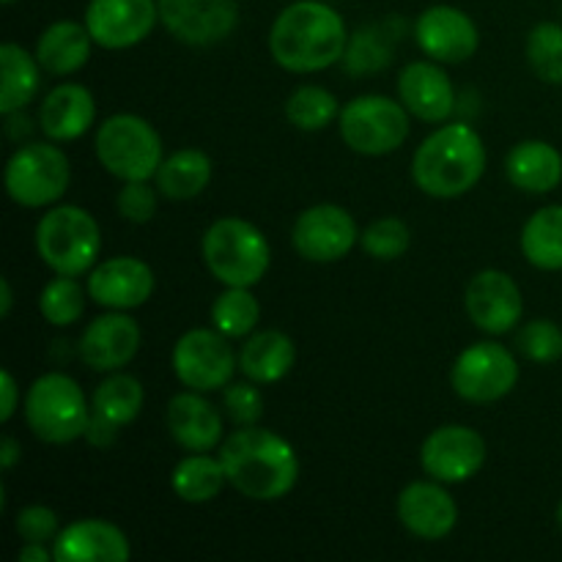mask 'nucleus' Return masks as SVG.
Instances as JSON below:
<instances>
[{
	"label": "nucleus",
	"mask_w": 562,
	"mask_h": 562,
	"mask_svg": "<svg viewBox=\"0 0 562 562\" xmlns=\"http://www.w3.org/2000/svg\"><path fill=\"white\" fill-rule=\"evenodd\" d=\"M119 434H121V426H115V423H110L108 417L91 412V420H88L86 437L82 439H86L88 445H93V448H110V445H115Z\"/></svg>",
	"instance_id": "nucleus-44"
},
{
	"label": "nucleus",
	"mask_w": 562,
	"mask_h": 562,
	"mask_svg": "<svg viewBox=\"0 0 562 562\" xmlns=\"http://www.w3.org/2000/svg\"><path fill=\"white\" fill-rule=\"evenodd\" d=\"M55 562H126L132 543L119 525L104 519H77L53 541Z\"/></svg>",
	"instance_id": "nucleus-23"
},
{
	"label": "nucleus",
	"mask_w": 562,
	"mask_h": 562,
	"mask_svg": "<svg viewBox=\"0 0 562 562\" xmlns=\"http://www.w3.org/2000/svg\"><path fill=\"white\" fill-rule=\"evenodd\" d=\"M97 121V102L82 82H60L49 88L38 104V130L47 140H80Z\"/></svg>",
	"instance_id": "nucleus-24"
},
{
	"label": "nucleus",
	"mask_w": 562,
	"mask_h": 562,
	"mask_svg": "<svg viewBox=\"0 0 562 562\" xmlns=\"http://www.w3.org/2000/svg\"><path fill=\"white\" fill-rule=\"evenodd\" d=\"M11 311H14V289H11V280H0V316L9 318Z\"/></svg>",
	"instance_id": "nucleus-47"
},
{
	"label": "nucleus",
	"mask_w": 562,
	"mask_h": 562,
	"mask_svg": "<svg viewBox=\"0 0 562 562\" xmlns=\"http://www.w3.org/2000/svg\"><path fill=\"white\" fill-rule=\"evenodd\" d=\"M261 384L250 382H231L228 387L223 390V412L231 417L236 428L245 426H258L263 417V393Z\"/></svg>",
	"instance_id": "nucleus-40"
},
{
	"label": "nucleus",
	"mask_w": 562,
	"mask_h": 562,
	"mask_svg": "<svg viewBox=\"0 0 562 562\" xmlns=\"http://www.w3.org/2000/svg\"><path fill=\"white\" fill-rule=\"evenodd\" d=\"M159 22L187 47H214L239 25V0H157Z\"/></svg>",
	"instance_id": "nucleus-13"
},
{
	"label": "nucleus",
	"mask_w": 562,
	"mask_h": 562,
	"mask_svg": "<svg viewBox=\"0 0 562 562\" xmlns=\"http://www.w3.org/2000/svg\"><path fill=\"white\" fill-rule=\"evenodd\" d=\"M486 143L467 121H445L412 157V181L428 198L450 201L481 184L486 173Z\"/></svg>",
	"instance_id": "nucleus-3"
},
{
	"label": "nucleus",
	"mask_w": 562,
	"mask_h": 562,
	"mask_svg": "<svg viewBox=\"0 0 562 562\" xmlns=\"http://www.w3.org/2000/svg\"><path fill=\"white\" fill-rule=\"evenodd\" d=\"M261 322V302L252 294V289L239 285H225L223 294L212 302V327L228 335L231 340H245L256 333Z\"/></svg>",
	"instance_id": "nucleus-33"
},
{
	"label": "nucleus",
	"mask_w": 562,
	"mask_h": 562,
	"mask_svg": "<svg viewBox=\"0 0 562 562\" xmlns=\"http://www.w3.org/2000/svg\"><path fill=\"white\" fill-rule=\"evenodd\" d=\"M16 3V0H3V5H14Z\"/></svg>",
	"instance_id": "nucleus-49"
},
{
	"label": "nucleus",
	"mask_w": 562,
	"mask_h": 562,
	"mask_svg": "<svg viewBox=\"0 0 562 562\" xmlns=\"http://www.w3.org/2000/svg\"><path fill=\"white\" fill-rule=\"evenodd\" d=\"M143 404H146V390L140 379L121 371L108 373V379H102L91 395V409L121 428L137 420Z\"/></svg>",
	"instance_id": "nucleus-32"
},
{
	"label": "nucleus",
	"mask_w": 562,
	"mask_h": 562,
	"mask_svg": "<svg viewBox=\"0 0 562 562\" xmlns=\"http://www.w3.org/2000/svg\"><path fill=\"white\" fill-rule=\"evenodd\" d=\"M412 113L401 99L362 93L346 102L338 115L340 140L362 157H387L398 151L412 130Z\"/></svg>",
	"instance_id": "nucleus-8"
},
{
	"label": "nucleus",
	"mask_w": 562,
	"mask_h": 562,
	"mask_svg": "<svg viewBox=\"0 0 562 562\" xmlns=\"http://www.w3.org/2000/svg\"><path fill=\"white\" fill-rule=\"evenodd\" d=\"M88 296L104 311H137L157 289L151 263L137 256H113L88 272Z\"/></svg>",
	"instance_id": "nucleus-18"
},
{
	"label": "nucleus",
	"mask_w": 562,
	"mask_h": 562,
	"mask_svg": "<svg viewBox=\"0 0 562 562\" xmlns=\"http://www.w3.org/2000/svg\"><path fill=\"white\" fill-rule=\"evenodd\" d=\"M228 475L220 456L190 453L170 472V488L187 505H206L223 494Z\"/></svg>",
	"instance_id": "nucleus-30"
},
{
	"label": "nucleus",
	"mask_w": 562,
	"mask_h": 562,
	"mask_svg": "<svg viewBox=\"0 0 562 562\" xmlns=\"http://www.w3.org/2000/svg\"><path fill=\"white\" fill-rule=\"evenodd\" d=\"M93 44L97 42L88 33L86 22L58 20L38 33L33 53L47 75L69 77L91 60Z\"/></svg>",
	"instance_id": "nucleus-25"
},
{
	"label": "nucleus",
	"mask_w": 562,
	"mask_h": 562,
	"mask_svg": "<svg viewBox=\"0 0 562 562\" xmlns=\"http://www.w3.org/2000/svg\"><path fill=\"white\" fill-rule=\"evenodd\" d=\"M390 58H393L390 33H384V27L379 25H368L351 33L340 64L349 75H373V71H382L390 64Z\"/></svg>",
	"instance_id": "nucleus-37"
},
{
	"label": "nucleus",
	"mask_w": 562,
	"mask_h": 562,
	"mask_svg": "<svg viewBox=\"0 0 562 562\" xmlns=\"http://www.w3.org/2000/svg\"><path fill=\"white\" fill-rule=\"evenodd\" d=\"M486 439L481 431L461 423L434 428L420 448V467L439 483H467L486 464Z\"/></svg>",
	"instance_id": "nucleus-14"
},
{
	"label": "nucleus",
	"mask_w": 562,
	"mask_h": 562,
	"mask_svg": "<svg viewBox=\"0 0 562 562\" xmlns=\"http://www.w3.org/2000/svg\"><path fill=\"white\" fill-rule=\"evenodd\" d=\"M521 256L541 272H562V203L532 214L519 236Z\"/></svg>",
	"instance_id": "nucleus-31"
},
{
	"label": "nucleus",
	"mask_w": 562,
	"mask_h": 562,
	"mask_svg": "<svg viewBox=\"0 0 562 562\" xmlns=\"http://www.w3.org/2000/svg\"><path fill=\"white\" fill-rule=\"evenodd\" d=\"M20 562H49L55 560L53 549H47L44 543H22V549L16 552Z\"/></svg>",
	"instance_id": "nucleus-46"
},
{
	"label": "nucleus",
	"mask_w": 562,
	"mask_h": 562,
	"mask_svg": "<svg viewBox=\"0 0 562 562\" xmlns=\"http://www.w3.org/2000/svg\"><path fill=\"white\" fill-rule=\"evenodd\" d=\"M464 307L470 322L492 338L514 333L525 318V296L519 283L503 269H481L467 283Z\"/></svg>",
	"instance_id": "nucleus-15"
},
{
	"label": "nucleus",
	"mask_w": 562,
	"mask_h": 562,
	"mask_svg": "<svg viewBox=\"0 0 562 562\" xmlns=\"http://www.w3.org/2000/svg\"><path fill=\"white\" fill-rule=\"evenodd\" d=\"M88 300H91L88 285H82L71 274H55L53 280L44 283L42 294H38V313L53 327H71L86 316Z\"/></svg>",
	"instance_id": "nucleus-34"
},
{
	"label": "nucleus",
	"mask_w": 562,
	"mask_h": 562,
	"mask_svg": "<svg viewBox=\"0 0 562 562\" xmlns=\"http://www.w3.org/2000/svg\"><path fill=\"white\" fill-rule=\"evenodd\" d=\"M554 519H558V527H560V532H562V499H560L558 510H554Z\"/></svg>",
	"instance_id": "nucleus-48"
},
{
	"label": "nucleus",
	"mask_w": 562,
	"mask_h": 562,
	"mask_svg": "<svg viewBox=\"0 0 562 562\" xmlns=\"http://www.w3.org/2000/svg\"><path fill=\"white\" fill-rule=\"evenodd\" d=\"M415 44L437 64H467L481 49V31L464 9L437 3L415 20Z\"/></svg>",
	"instance_id": "nucleus-16"
},
{
	"label": "nucleus",
	"mask_w": 562,
	"mask_h": 562,
	"mask_svg": "<svg viewBox=\"0 0 562 562\" xmlns=\"http://www.w3.org/2000/svg\"><path fill=\"white\" fill-rule=\"evenodd\" d=\"M398 99L415 119L445 124L456 113V86L437 60H412L398 75Z\"/></svg>",
	"instance_id": "nucleus-21"
},
{
	"label": "nucleus",
	"mask_w": 562,
	"mask_h": 562,
	"mask_svg": "<svg viewBox=\"0 0 562 562\" xmlns=\"http://www.w3.org/2000/svg\"><path fill=\"white\" fill-rule=\"evenodd\" d=\"M20 459H22V445L16 442L14 437H3V442H0V467H3L5 472H11L16 464H20Z\"/></svg>",
	"instance_id": "nucleus-45"
},
{
	"label": "nucleus",
	"mask_w": 562,
	"mask_h": 562,
	"mask_svg": "<svg viewBox=\"0 0 562 562\" xmlns=\"http://www.w3.org/2000/svg\"><path fill=\"white\" fill-rule=\"evenodd\" d=\"M22 412L33 437L47 445H71L86 437L93 409H88L86 393L69 373L49 371L33 379Z\"/></svg>",
	"instance_id": "nucleus-6"
},
{
	"label": "nucleus",
	"mask_w": 562,
	"mask_h": 562,
	"mask_svg": "<svg viewBox=\"0 0 562 562\" xmlns=\"http://www.w3.org/2000/svg\"><path fill=\"white\" fill-rule=\"evenodd\" d=\"M60 527L58 514L47 505H25L14 516V532L25 543H53L58 538Z\"/></svg>",
	"instance_id": "nucleus-42"
},
{
	"label": "nucleus",
	"mask_w": 562,
	"mask_h": 562,
	"mask_svg": "<svg viewBox=\"0 0 562 562\" xmlns=\"http://www.w3.org/2000/svg\"><path fill=\"white\" fill-rule=\"evenodd\" d=\"M203 263L223 285L252 289L261 283L272 263V247L263 231L241 217H220L201 239Z\"/></svg>",
	"instance_id": "nucleus-5"
},
{
	"label": "nucleus",
	"mask_w": 562,
	"mask_h": 562,
	"mask_svg": "<svg viewBox=\"0 0 562 562\" xmlns=\"http://www.w3.org/2000/svg\"><path fill=\"white\" fill-rule=\"evenodd\" d=\"M228 486L252 503H278L300 481L294 445L278 431L261 426L236 428L220 445Z\"/></svg>",
	"instance_id": "nucleus-2"
},
{
	"label": "nucleus",
	"mask_w": 562,
	"mask_h": 562,
	"mask_svg": "<svg viewBox=\"0 0 562 562\" xmlns=\"http://www.w3.org/2000/svg\"><path fill=\"white\" fill-rule=\"evenodd\" d=\"M71 162L55 140L22 143L3 170L5 195L22 209H49L66 195Z\"/></svg>",
	"instance_id": "nucleus-9"
},
{
	"label": "nucleus",
	"mask_w": 562,
	"mask_h": 562,
	"mask_svg": "<svg viewBox=\"0 0 562 562\" xmlns=\"http://www.w3.org/2000/svg\"><path fill=\"white\" fill-rule=\"evenodd\" d=\"M296 346L280 329H258L247 335L239 349L241 376L256 384H278L294 371Z\"/></svg>",
	"instance_id": "nucleus-26"
},
{
	"label": "nucleus",
	"mask_w": 562,
	"mask_h": 562,
	"mask_svg": "<svg viewBox=\"0 0 562 562\" xmlns=\"http://www.w3.org/2000/svg\"><path fill=\"white\" fill-rule=\"evenodd\" d=\"M170 368L187 390L217 393L234 382L239 371V351H234L231 338L220 329L195 327L176 340Z\"/></svg>",
	"instance_id": "nucleus-10"
},
{
	"label": "nucleus",
	"mask_w": 562,
	"mask_h": 562,
	"mask_svg": "<svg viewBox=\"0 0 562 562\" xmlns=\"http://www.w3.org/2000/svg\"><path fill=\"white\" fill-rule=\"evenodd\" d=\"M20 401H22L20 384H16L14 373H11L9 368H3V371H0V423H9L11 417L16 415Z\"/></svg>",
	"instance_id": "nucleus-43"
},
{
	"label": "nucleus",
	"mask_w": 562,
	"mask_h": 562,
	"mask_svg": "<svg viewBox=\"0 0 562 562\" xmlns=\"http://www.w3.org/2000/svg\"><path fill=\"white\" fill-rule=\"evenodd\" d=\"M527 64L532 75L547 86H562V25L560 22H538L525 42Z\"/></svg>",
	"instance_id": "nucleus-36"
},
{
	"label": "nucleus",
	"mask_w": 562,
	"mask_h": 562,
	"mask_svg": "<svg viewBox=\"0 0 562 562\" xmlns=\"http://www.w3.org/2000/svg\"><path fill=\"white\" fill-rule=\"evenodd\" d=\"M36 256L55 274L80 278L99 263L102 228L88 209L75 203H55L38 217L33 231Z\"/></svg>",
	"instance_id": "nucleus-4"
},
{
	"label": "nucleus",
	"mask_w": 562,
	"mask_h": 562,
	"mask_svg": "<svg viewBox=\"0 0 562 562\" xmlns=\"http://www.w3.org/2000/svg\"><path fill=\"white\" fill-rule=\"evenodd\" d=\"M505 176L516 190L547 195L562 181V154L549 140H519L505 157Z\"/></svg>",
	"instance_id": "nucleus-27"
},
{
	"label": "nucleus",
	"mask_w": 562,
	"mask_h": 562,
	"mask_svg": "<svg viewBox=\"0 0 562 562\" xmlns=\"http://www.w3.org/2000/svg\"><path fill=\"white\" fill-rule=\"evenodd\" d=\"M395 514L404 530L420 541H442L459 525V503L439 481H415L401 488Z\"/></svg>",
	"instance_id": "nucleus-20"
},
{
	"label": "nucleus",
	"mask_w": 562,
	"mask_h": 562,
	"mask_svg": "<svg viewBox=\"0 0 562 562\" xmlns=\"http://www.w3.org/2000/svg\"><path fill=\"white\" fill-rule=\"evenodd\" d=\"M214 165L201 148H179L162 159L157 176V190L168 201H192L212 184Z\"/></svg>",
	"instance_id": "nucleus-29"
},
{
	"label": "nucleus",
	"mask_w": 562,
	"mask_h": 562,
	"mask_svg": "<svg viewBox=\"0 0 562 562\" xmlns=\"http://www.w3.org/2000/svg\"><path fill=\"white\" fill-rule=\"evenodd\" d=\"M519 384V360L497 340H481L461 351L450 368V387L470 404H497Z\"/></svg>",
	"instance_id": "nucleus-11"
},
{
	"label": "nucleus",
	"mask_w": 562,
	"mask_h": 562,
	"mask_svg": "<svg viewBox=\"0 0 562 562\" xmlns=\"http://www.w3.org/2000/svg\"><path fill=\"white\" fill-rule=\"evenodd\" d=\"M168 434L187 453H212L225 439L223 412L206 398V393L184 390L168 401L165 409Z\"/></svg>",
	"instance_id": "nucleus-22"
},
{
	"label": "nucleus",
	"mask_w": 562,
	"mask_h": 562,
	"mask_svg": "<svg viewBox=\"0 0 562 562\" xmlns=\"http://www.w3.org/2000/svg\"><path fill=\"white\" fill-rule=\"evenodd\" d=\"M360 247L376 261H398L409 252L412 231L401 217H379L362 228Z\"/></svg>",
	"instance_id": "nucleus-38"
},
{
	"label": "nucleus",
	"mask_w": 562,
	"mask_h": 562,
	"mask_svg": "<svg viewBox=\"0 0 562 562\" xmlns=\"http://www.w3.org/2000/svg\"><path fill=\"white\" fill-rule=\"evenodd\" d=\"M159 190H154L151 181H124L115 198V209L126 223L146 225L157 217Z\"/></svg>",
	"instance_id": "nucleus-41"
},
{
	"label": "nucleus",
	"mask_w": 562,
	"mask_h": 562,
	"mask_svg": "<svg viewBox=\"0 0 562 562\" xmlns=\"http://www.w3.org/2000/svg\"><path fill=\"white\" fill-rule=\"evenodd\" d=\"M362 231L349 209L338 203H316L296 217L291 228V245L296 256L311 263H335L344 261L355 245L360 241Z\"/></svg>",
	"instance_id": "nucleus-12"
},
{
	"label": "nucleus",
	"mask_w": 562,
	"mask_h": 562,
	"mask_svg": "<svg viewBox=\"0 0 562 562\" xmlns=\"http://www.w3.org/2000/svg\"><path fill=\"white\" fill-rule=\"evenodd\" d=\"M140 344V324L126 311H108L93 318V322H88V327L80 335V344H77V351H80V360L91 371L113 373L135 360Z\"/></svg>",
	"instance_id": "nucleus-19"
},
{
	"label": "nucleus",
	"mask_w": 562,
	"mask_h": 562,
	"mask_svg": "<svg viewBox=\"0 0 562 562\" xmlns=\"http://www.w3.org/2000/svg\"><path fill=\"white\" fill-rule=\"evenodd\" d=\"M349 47V27L338 9L322 0H294L269 27V53L291 75H316L340 64Z\"/></svg>",
	"instance_id": "nucleus-1"
},
{
	"label": "nucleus",
	"mask_w": 562,
	"mask_h": 562,
	"mask_svg": "<svg viewBox=\"0 0 562 562\" xmlns=\"http://www.w3.org/2000/svg\"><path fill=\"white\" fill-rule=\"evenodd\" d=\"M42 71L36 53H27L16 42H5L0 47V113L25 110L42 91Z\"/></svg>",
	"instance_id": "nucleus-28"
},
{
	"label": "nucleus",
	"mask_w": 562,
	"mask_h": 562,
	"mask_svg": "<svg viewBox=\"0 0 562 562\" xmlns=\"http://www.w3.org/2000/svg\"><path fill=\"white\" fill-rule=\"evenodd\" d=\"M338 115V97L324 86H300L285 99V119L300 132L327 130Z\"/></svg>",
	"instance_id": "nucleus-35"
},
{
	"label": "nucleus",
	"mask_w": 562,
	"mask_h": 562,
	"mask_svg": "<svg viewBox=\"0 0 562 562\" xmlns=\"http://www.w3.org/2000/svg\"><path fill=\"white\" fill-rule=\"evenodd\" d=\"M99 165L119 181H151L165 159V146L151 121L135 113H115L93 135Z\"/></svg>",
	"instance_id": "nucleus-7"
},
{
	"label": "nucleus",
	"mask_w": 562,
	"mask_h": 562,
	"mask_svg": "<svg viewBox=\"0 0 562 562\" xmlns=\"http://www.w3.org/2000/svg\"><path fill=\"white\" fill-rule=\"evenodd\" d=\"M516 349L525 360L549 366L562 360V327L552 318H532L516 333Z\"/></svg>",
	"instance_id": "nucleus-39"
},
{
	"label": "nucleus",
	"mask_w": 562,
	"mask_h": 562,
	"mask_svg": "<svg viewBox=\"0 0 562 562\" xmlns=\"http://www.w3.org/2000/svg\"><path fill=\"white\" fill-rule=\"evenodd\" d=\"M88 33L102 49H132L146 42L159 22L157 0H88L82 14Z\"/></svg>",
	"instance_id": "nucleus-17"
}]
</instances>
